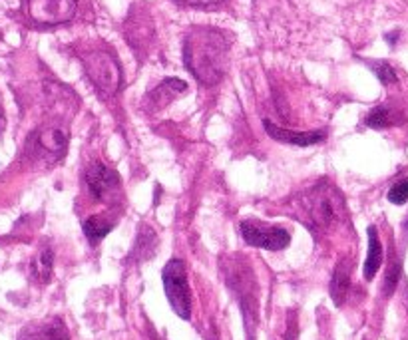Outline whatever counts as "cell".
<instances>
[{
    "instance_id": "1",
    "label": "cell",
    "mask_w": 408,
    "mask_h": 340,
    "mask_svg": "<svg viewBox=\"0 0 408 340\" xmlns=\"http://www.w3.org/2000/svg\"><path fill=\"white\" fill-rule=\"evenodd\" d=\"M185 66L205 86L217 84L229 66V38L221 30L194 28L183 44Z\"/></svg>"
},
{
    "instance_id": "2",
    "label": "cell",
    "mask_w": 408,
    "mask_h": 340,
    "mask_svg": "<svg viewBox=\"0 0 408 340\" xmlns=\"http://www.w3.org/2000/svg\"><path fill=\"white\" fill-rule=\"evenodd\" d=\"M303 203L311 223L318 229H331L337 223L347 219V205L343 193L327 181H321L318 185H315L305 195Z\"/></svg>"
},
{
    "instance_id": "3",
    "label": "cell",
    "mask_w": 408,
    "mask_h": 340,
    "mask_svg": "<svg viewBox=\"0 0 408 340\" xmlns=\"http://www.w3.org/2000/svg\"><path fill=\"white\" fill-rule=\"evenodd\" d=\"M164 289H166L167 300L171 305L173 312L189 321L192 316V295H189V282H187V266L182 259H171L162 273Z\"/></svg>"
},
{
    "instance_id": "4",
    "label": "cell",
    "mask_w": 408,
    "mask_h": 340,
    "mask_svg": "<svg viewBox=\"0 0 408 340\" xmlns=\"http://www.w3.org/2000/svg\"><path fill=\"white\" fill-rule=\"evenodd\" d=\"M84 68H86V74L92 80V84L102 94L114 96L120 90L121 70L112 54L102 52V50H94L90 54H86Z\"/></svg>"
},
{
    "instance_id": "5",
    "label": "cell",
    "mask_w": 408,
    "mask_h": 340,
    "mask_svg": "<svg viewBox=\"0 0 408 340\" xmlns=\"http://www.w3.org/2000/svg\"><path fill=\"white\" fill-rule=\"evenodd\" d=\"M241 235L247 245L261 247V249H267V251H283L291 243V235L285 229L275 227V225H265L257 219L243 221Z\"/></svg>"
},
{
    "instance_id": "6",
    "label": "cell",
    "mask_w": 408,
    "mask_h": 340,
    "mask_svg": "<svg viewBox=\"0 0 408 340\" xmlns=\"http://www.w3.org/2000/svg\"><path fill=\"white\" fill-rule=\"evenodd\" d=\"M28 15L40 24H62L76 15V0H28Z\"/></svg>"
},
{
    "instance_id": "7",
    "label": "cell",
    "mask_w": 408,
    "mask_h": 340,
    "mask_svg": "<svg viewBox=\"0 0 408 340\" xmlns=\"http://www.w3.org/2000/svg\"><path fill=\"white\" fill-rule=\"evenodd\" d=\"M86 183L90 187L92 195L100 201H108L112 193L118 192L120 187V178L114 169H110L102 163H94L88 173H86Z\"/></svg>"
},
{
    "instance_id": "8",
    "label": "cell",
    "mask_w": 408,
    "mask_h": 340,
    "mask_svg": "<svg viewBox=\"0 0 408 340\" xmlns=\"http://www.w3.org/2000/svg\"><path fill=\"white\" fill-rule=\"evenodd\" d=\"M18 340H70V332L62 318L52 316L22 328Z\"/></svg>"
},
{
    "instance_id": "9",
    "label": "cell",
    "mask_w": 408,
    "mask_h": 340,
    "mask_svg": "<svg viewBox=\"0 0 408 340\" xmlns=\"http://www.w3.org/2000/svg\"><path fill=\"white\" fill-rule=\"evenodd\" d=\"M263 126H265V132L269 133L273 139L281 142V144H291V146H303V148H307V146H315V144L325 139V133L323 132H291V130L275 126L269 119H265Z\"/></svg>"
},
{
    "instance_id": "10",
    "label": "cell",
    "mask_w": 408,
    "mask_h": 340,
    "mask_svg": "<svg viewBox=\"0 0 408 340\" xmlns=\"http://www.w3.org/2000/svg\"><path fill=\"white\" fill-rule=\"evenodd\" d=\"M185 90H187L185 82L178 80V78H166L158 88L148 94V104L151 110H162L164 105L169 104L173 98H178Z\"/></svg>"
},
{
    "instance_id": "11",
    "label": "cell",
    "mask_w": 408,
    "mask_h": 340,
    "mask_svg": "<svg viewBox=\"0 0 408 340\" xmlns=\"http://www.w3.org/2000/svg\"><path fill=\"white\" fill-rule=\"evenodd\" d=\"M128 40L132 42V46L136 50H142V48H148V44L153 38V26H151L150 18H136V15H132L130 22H128Z\"/></svg>"
},
{
    "instance_id": "12",
    "label": "cell",
    "mask_w": 408,
    "mask_h": 340,
    "mask_svg": "<svg viewBox=\"0 0 408 340\" xmlns=\"http://www.w3.org/2000/svg\"><path fill=\"white\" fill-rule=\"evenodd\" d=\"M382 265V245L378 241V233L375 227H368V253L364 259V269L363 277L364 281H373L375 275L378 273V269Z\"/></svg>"
},
{
    "instance_id": "13",
    "label": "cell",
    "mask_w": 408,
    "mask_h": 340,
    "mask_svg": "<svg viewBox=\"0 0 408 340\" xmlns=\"http://www.w3.org/2000/svg\"><path fill=\"white\" fill-rule=\"evenodd\" d=\"M348 287H350V265L348 261H341L333 273V281H331V296H333L334 305L341 307L345 303L348 295Z\"/></svg>"
},
{
    "instance_id": "14",
    "label": "cell",
    "mask_w": 408,
    "mask_h": 340,
    "mask_svg": "<svg viewBox=\"0 0 408 340\" xmlns=\"http://www.w3.org/2000/svg\"><path fill=\"white\" fill-rule=\"evenodd\" d=\"M38 144L40 148H44L46 151L50 153H62L66 149V144H68V135L66 132H62L60 128H50V130H44V132L38 133Z\"/></svg>"
},
{
    "instance_id": "15",
    "label": "cell",
    "mask_w": 408,
    "mask_h": 340,
    "mask_svg": "<svg viewBox=\"0 0 408 340\" xmlns=\"http://www.w3.org/2000/svg\"><path fill=\"white\" fill-rule=\"evenodd\" d=\"M82 227H84V233L90 239L92 245H98V243L112 231V223L108 221V219H104V217H100V215L88 217Z\"/></svg>"
},
{
    "instance_id": "16",
    "label": "cell",
    "mask_w": 408,
    "mask_h": 340,
    "mask_svg": "<svg viewBox=\"0 0 408 340\" xmlns=\"http://www.w3.org/2000/svg\"><path fill=\"white\" fill-rule=\"evenodd\" d=\"M52 263H54V257H52V251H50V249L38 253L31 265L32 277L38 282L50 281V277H52Z\"/></svg>"
},
{
    "instance_id": "17",
    "label": "cell",
    "mask_w": 408,
    "mask_h": 340,
    "mask_svg": "<svg viewBox=\"0 0 408 340\" xmlns=\"http://www.w3.org/2000/svg\"><path fill=\"white\" fill-rule=\"evenodd\" d=\"M400 119L396 118V114H394L393 110H386V108H377V110H373L371 114H368V118H366V124L371 126V128H377V130H384V128H389V126H394V124H398Z\"/></svg>"
},
{
    "instance_id": "18",
    "label": "cell",
    "mask_w": 408,
    "mask_h": 340,
    "mask_svg": "<svg viewBox=\"0 0 408 340\" xmlns=\"http://www.w3.org/2000/svg\"><path fill=\"white\" fill-rule=\"evenodd\" d=\"M389 201L394 203V205H405L408 201V179H402L398 181L396 185L391 187L389 192Z\"/></svg>"
},
{
    "instance_id": "19",
    "label": "cell",
    "mask_w": 408,
    "mask_h": 340,
    "mask_svg": "<svg viewBox=\"0 0 408 340\" xmlns=\"http://www.w3.org/2000/svg\"><path fill=\"white\" fill-rule=\"evenodd\" d=\"M377 74L382 80V84H394L396 82V74L389 64H380L377 68Z\"/></svg>"
},
{
    "instance_id": "20",
    "label": "cell",
    "mask_w": 408,
    "mask_h": 340,
    "mask_svg": "<svg viewBox=\"0 0 408 340\" xmlns=\"http://www.w3.org/2000/svg\"><path fill=\"white\" fill-rule=\"evenodd\" d=\"M180 2L194 4V6H210V4H217V2H221V0H180Z\"/></svg>"
}]
</instances>
